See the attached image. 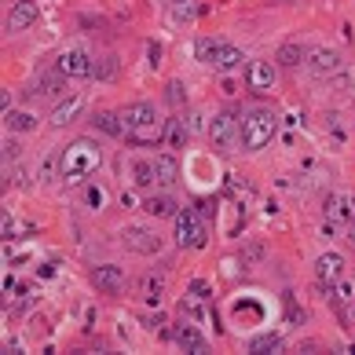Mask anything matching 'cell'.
<instances>
[{
  "mask_svg": "<svg viewBox=\"0 0 355 355\" xmlns=\"http://www.w3.org/2000/svg\"><path fill=\"white\" fill-rule=\"evenodd\" d=\"M308 70L315 77H330V73L340 70V55H337L334 48H315L311 55H308Z\"/></svg>",
  "mask_w": 355,
  "mask_h": 355,
  "instance_id": "cell-14",
  "label": "cell"
},
{
  "mask_svg": "<svg viewBox=\"0 0 355 355\" xmlns=\"http://www.w3.org/2000/svg\"><path fill=\"white\" fill-rule=\"evenodd\" d=\"M92 59L88 51H81V48H70V51H62V55L55 59V73H62V77H92Z\"/></svg>",
  "mask_w": 355,
  "mask_h": 355,
  "instance_id": "cell-7",
  "label": "cell"
},
{
  "mask_svg": "<svg viewBox=\"0 0 355 355\" xmlns=\"http://www.w3.org/2000/svg\"><path fill=\"white\" fill-rule=\"evenodd\" d=\"M92 125H96L99 132H107V136H125V121H121V114H110V110L92 114Z\"/></svg>",
  "mask_w": 355,
  "mask_h": 355,
  "instance_id": "cell-20",
  "label": "cell"
},
{
  "mask_svg": "<svg viewBox=\"0 0 355 355\" xmlns=\"http://www.w3.org/2000/svg\"><path fill=\"white\" fill-rule=\"evenodd\" d=\"M92 286H96L99 293H121L125 289V268H117V264L92 268Z\"/></svg>",
  "mask_w": 355,
  "mask_h": 355,
  "instance_id": "cell-9",
  "label": "cell"
},
{
  "mask_svg": "<svg viewBox=\"0 0 355 355\" xmlns=\"http://www.w3.org/2000/svg\"><path fill=\"white\" fill-rule=\"evenodd\" d=\"M187 139H191V128L183 125V117H168V125H165V147H187Z\"/></svg>",
  "mask_w": 355,
  "mask_h": 355,
  "instance_id": "cell-19",
  "label": "cell"
},
{
  "mask_svg": "<svg viewBox=\"0 0 355 355\" xmlns=\"http://www.w3.org/2000/svg\"><path fill=\"white\" fill-rule=\"evenodd\" d=\"M154 162V176H157V187H173V183L180 180V165H176V157L173 154H157V157H150Z\"/></svg>",
  "mask_w": 355,
  "mask_h": 355,
  "instance_id": "cell-15",
  "label": "cell"
},
{
  "mask_svg": "<svg viewBox=\"0 0 355 355\" xmlns=\"http://www.w3.org/2000/svg\"><path fill=\"white\" fill-rule=\"evenodd\" d=\"M352 293H355V286L340 279V282H337V289H334V300H337V304H348V300H352Z\"/></svg>",
  "mask_w": 355,
  "mask_h": 355,
  "instance_id": "cell-30",
  "label": "cell"
},
{
  "mask_svg": "<svg viewBox=\"0 0 355 355\" xmlns=\"http://www.w3.org/2000/svg\"><path fill=\"white\" fill-rule=\"evenodd\" d=\"M125 245L132 249V253H143V257L162 253V239H157L150 227H128L125 231Z\"/></svg>",
  "mask_w": 355,
  "mask_h": 355,
  "instance_id": "cell-11",
  "label": "cell"
},
{
  "mask_svg": "<svg viewBox=\"0 0 355 355\" xmlns=\"http://www.w3.org/2000/svg\"><path fill=\"white\" fill-rule=\"evenodd\" d=\"M282 348V337L279 334H260V337H253V340H249V352H279Z\"/></svg>",
  "mask_w": 355,
  "mask_h": 355,
  "instance_id": "cell-26",
  "label": "cell"
},
{
  "mask_svg": "<svg viewBox=\"0 0 355 355\" xmlns=\"http://www.w3.org/2000/svg\"><path fill=\"white\" fill-rule=\"evenodd\" d=\"M103 162V150L96 139H73L67 150L59 154V180L67 183V187H77V183H85L92 173L99 168Z\"/></svg>",
  "mask_w": 355,
  "mask_h": 355,
  "instance_id": "cell-1",
  "label": "cell"
},
{
  "mask_svg": "<svg viewBox=\"0 0 355 355\" xmlns=\"http://www.w3.org/2000/svg\"><path fill=\"white\" fill-rule=\"evenodd\" d=\"M132 173H136V187H154L157 176H154V162L150 157H139V162L132 165Z\"/></svg>",
  "mask_w": 355,
  "mask_h": 355,
  "instance_id": "cell-24",
  "label": "cell"
},
{
  "mask_svg": "<svg viewBox=\"0 0 355 355\" xmlns=\"http://www.w3.org/2000/svg\"><path fill=\"white\" fill-rule=\"evenodd\" d=\"M315 279H319V286H337L340 279H345V257L340 253H322L319 260H315Z\"/></svg>",
  "mask_w": 355,
  "mask_h": 355,
  "instance_id": "cell-10",
  "label": "cell"
},
{
  "mask_svg": "<svg viewBox=\"0 0 355 355\" xmlns=\"http://www.w3.org/2000/svg\"><path fill=\"white\" fill-rule=\"evenodd\" d=\"M322 213H326V227L352 223V220H355V198H352L348 191H337V194H330V198H326Z\"/></svg>",
  "mask_w": 355,
  "mask_h": 355,
  "instance_id": "cell-6",
  "label": "cell"
},
{
  "mask_svg": "<svg viewBox=\"0 0 355 355\" xmlns=\"http://www.w3.org/2000/svg\"><path fill=\"white\" fill-rule=\"evenodd\" d=\"M37 4L33 0H15L11 4V11H8V33H22V30H30V26L37 22Z\"/></svg>",
  "mask_w": 355,
  "mask_h": 355,
  "instance_id": "cell-12",
  "label": "cell"
},
{
  "mask_svg": "<svg viewBox=\"0 0 355 355\" xmlns=\"http://www.w3.org/2000/svg\"><path fill=\"white\" fill-rule=\"evenodd\" d=\"M162 293H165V279L162 275H147L139 286V297L147 300V304H162Z\"/></svg>",
  "mask_w": 355,
  "mask_h": 355,
  "instance_id": "cell-22",
  "label": "cell"
},
{
  "mask_svg": "<svg viewBox=\"0 0 355 355\" xmlns=\"http://www.w3.org/2000/svg\"><path fill=\"white\" fill-rule=\"evenodd\" d=\"M62 81H67V77H41V88H33V92H41V96H55V92H62Z\"/></svg>",
  "mask_w": 355,
  "mask_h": 355,
  "instance_id": "cell-29",
  "label": "cell"
},
{
  "mask_svg": "<svg viewBox=\"0 0 355 355\" xmlns=\"http://www.w3.org/2000/svg\"><path fill=\"white\" fill-rule=\"evenodd\" d=\"M85 110V96L81 92H70L67 99H59L55 103V110H51V125H70V121H77V114Z\"/></svg>",
  "mask_w": 355,
  "mask_h": 355,
  "instance_id": "cell-13",
  "label": "cell"
},
{
  "mask_svg": "<svg viewBox=\"0 0 355 355\" xmlns=\"http://www.w3.org/2000/svg\"><path fill=\"white\" fill-rule=\"evenodd\" d=\"M180 88H183V85H176V81L168 85V99H173V103H180V99H183V92H180Z\"/></svg>",
  "mask_w": 355,
  "mask_h": 355,
  "instance_id": "cell-33",
  "label": "cell"
},
{
  "mask_svg": "<svg viewBox=\"0 0 355 355\" xmlns=\"http://www.w3.org/2000/svg\"><path fill=\"white\" fill-rule=\"evenodd\" d=\"M275 128H279V114H271V110L245 114L242 117V147L245 150H264L275 136Z\"/></svg>",
  "mask_w": 355,
  "mask_h": 355,
  "instance_id": "cell-3",
  "label": "cell"
},
{
  "mask_svg": "<svg viewBox=\"0 0 355 355\" xmlns=\"http://www.w3.org/2000/svg\"><path fill=\"white\" fill-rule=\"evenodd\" d=\"M348 239H352V245H355V220H352V231H348Z\"/></svg>",
  "mask_w": 355,
  "mask_h": 355,
  "instance_id": "cell-34",
  "label": "cell"
},
{
  "mask_svg": "<svg viewBox=\"0 0 355 355\" xmlns=\"http://www.w3.org/2000/svg\"><path fill=\"white\" fill-rule=\"evenodd\" d=\"M173 340H176L180 348H187V352H205V348H209L205 337L194 330V326H187V322H180L176 330H173Z\"/></svg>",
  "mask_w": 355,
  "mask_h": 355,
  "instance_id": "cell-16",
  "label": "cell"
},
{
  "mask_svg": "<svg viewBox=\"0 0 355 355\" xmlns=\"http://www.w3.org/2000/svg\"><path fill=\"white\" fill-rule=\"evenodd\" d=\"M143 209H147L150 216H176L180 209H176V202H173V194H147V198H143Z\"/></svg>",
  "mask_w": 355,
  "mask_h": 355,
  "instance_id": "cell-17",
  "label": "cell"
},
{
  "mask_svg": "<svg viewBox=\"0 0 355 355\" xmlns=\"http://www.w3.org/2000/svg\"><path fill=\"white\" fill-rule=\"evenodd\" d=\"M245 81H249L253 92H271L275 81H279V70H275L271 59H253V62H249V70H245Z\"/></svg>",
  "mask_w": 355,
  "mask_h": 355,
  "instance_id": "cell-8",
  "label": "cell"
},
{
  "mask_svg": "<svg viewBox=\"0 0 355 355\" xmlns=\"http://www.w3.org/2000/svg\"><path fill=\"white\" fill-rule=\"evenodd\" d=\"M103 198H107V191H103L99 183H88V187H85V205L92 209V213H96V209H103Z\"/></svg>",
  "mask_w": 355,
  "mask_h": 355,
  "instance_id": "cell-28",
  "label": "cell"
},
{
  "mask_svg": "<svg viewBox=\"0 0 355 355\" xmlns=\"http://www.w3.org/2000/svg\"><path fill=\"white\" fill-rule=\"evenodd\" d=\"M121 121H125V139L139 143V147L165 139V125H168L165 117L154 110V103H132V107H125Z\"/></svg>",
  "mask_w": 355,
  "mask_h": 355,
  "instance_id": "cell-2",
  "label": "cell"
},
{
  "mask_svg": "<svg viewBox=\"0 0 355 355\" xmlns=\"http://www.w3.org/2000/svg\"><path fill=\"white\" fill-rule=\"evenodd\" d=\"M15 157H19V143L15 139H4V165L15 162Z\"/></svg>",
  "mask_w": 355,
  "mask_h": 355,
  "instance_id": "cell-31",
  "label": "cell"
},
{
  "mask_svg": "<svg viewBox=\"0 0 355 355\" xmlns=\"http://www.w3.org/2000/svg\"><path fill=\"white\" fill-rule=\"evenodd\" d=\"M176 220V245L180 249H202L205 245V220L198 209H180V213L173 216Z\"/></svg>",
  "mask_w": 355,
  "mask_h": 355,
  "instance_id": "cell-5",
  "label": "cell"
},
{
  "mask_svg": "<svg viewBox=\"0 0 355 355\" xmlns=\"http://www.w3.org/2000/svg\"><path fill=\"white\" fill-rule=\"evenodd\" d=\"M209 139H213V147L216 150H234L242 143V121H239V114H231V110H220L213 114V121H209Z\"/></svg>",
  "mask_w": 355,
  "mask_h": 355,
  "instance_id": "cell-4",
  "label": "cell"
},
{
  "mask_svg": "<svg viewBox=\"0 0 355 355\" xmlns=\"http://www.w3.org/2000/svg\"><path fill=\"white\" fill-rule=\"evenodd\" d=\"M242 59H245V55H242V48L223 44V48H220V55L213 59V70H216V73H231V70H239V67H242Z\"/></svg>",
  "mask_w": 355,
  "mask_h": 355,
  "instance_id": "cell-18",
  "label": "cell"
},
{
  "mask_svg": "<svg viewBox=\"0 0 355 355\" xmlns=\"http://www.w3.org/2000/svg\"><path fill=\"white\" fill-rule=\"evenodd\" d=\"M4 128H11V132H30V128H37V117L26 110H4Z\"/></svg>",
  "mask_w": 355,
  "mask_h": 355,
  "instance_id": "cell-21",
  "label": "cell"
},
{
  "mask_svg": "<svg viewBox=\"0 0 355 355\" xmlns=\"http://www.w3.org/2000/svg\"><path fill=\"white\" fill-rule=\"evenodd\" d=\"M114 70H117L114 59H96V62H92V77H96V81H110Z\"/></svg>",
  "mask_w": 355,
  "mask_h": 355,
  "instance_id": "cell-27",
  "label": "cell"
},
{
  "mask_svg": "<svg viewBox=\"0 0 355 355\" xmlns=\"http://www.w3.org/2000/svg\"><path fill=\"white\" fill-rule=\"evenodd\" d=\"M191 293L198 297V300H205V297H209V286H205L202 279H194V282H191Z\"/></svg>",
  "mask_w": 355,
  "mask_h": 355,
  "instance_id": "cell-32",
  "label": "cell"
},
{
  "mask_svg": "<svg viewBox=\"0 0 355 355\" xmlns=\"http://www.w3.org/2000/svg\"><path fill=\"white\" fill-rule=\"evenodd\" d=\"M220 48H223V41H216V37H198V41H194V55H198L205 67H213V59L220 55Z\"/></svg>",
  "mask_w": 355,
  "mask_h": 355,
  "instance_id": "cell-23",
  "label": "cell"
},
{
  "mask_svg": "<svg viewBox=\"0 0 355 355\" xmlns=\"http://www.w3.org/2000/svg\"><path fill=\"white\" fill-rule=\"evenodd\" d=\"M275 59H279V67H297V62L304 59V48H300L297 41H289V44L279 48V55H275Z\"/></svg>",
  "mask_w": 355,
  "mask_h": 355,
  "instance_id": "cell-25",
  "label": "cell"
}]
</instances>
